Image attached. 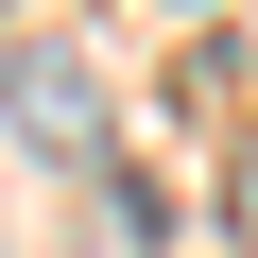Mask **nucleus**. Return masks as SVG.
Segmentation results:
<instances>
[{
	"label": "nucleus",
	"instance_id": "20e7f679",
	"mask_svg": "<svg viewBox=\"0 0 258 258\" xmlns=\"http://www.w3.org/2000/svg\"><path fill=\"white\" fill-rule=\"evenodd\" d=\"M172 18H207V0H172Z\"/></svg>",
	"mask_w": 258,
	"mask_h": 258
},
{
	"label": "nucleus",
	"instance_id": "7ed1b4c3",
	"mask_svg": "<svg viewBox=\"0 0 258 258\" xmlns=\"http://www.w3.org/2000/svg\"><path fill=\"white\" fill-rule=\"evenodd\" d=\"M224 224L258 241V120H241V155H224Z\"/></svg>",
	"mask_w": 258,
	"mask_h": 258
},
{
	"label": "nucleus",
	"instance_id": "f257e3e1",
	"mask_svg": "<svg viewBox=\"0 0 258 258\" xmlns=\"http://www.w3.org/2000/svg\"><path fill=\"white\" fill-rule=\"evenodd\" d=\"M0 120H18L35 155H69V172H103V69H86L69 35H18V52H0Z\"/></svg>",
	"mask_w": 258,
	"mask_h": 258
},
{
	"label": "nucleus",
	"instance_id": "f03ea898",
	"mask_svg": "<svg viewBox=\"0 0 258 258\" xmlns=\"http://www.w3.org/2000/svg\"><path fill=\"white\" fill-rule=\"evenodd\" d=\"M138 241H155V172H120V155H103V258H138Z\"/></svg>",
	"mask_w": 258,
	"mask_h": 258
}]
</instances>
